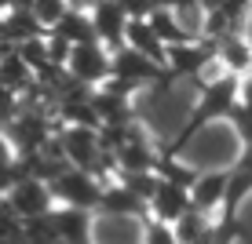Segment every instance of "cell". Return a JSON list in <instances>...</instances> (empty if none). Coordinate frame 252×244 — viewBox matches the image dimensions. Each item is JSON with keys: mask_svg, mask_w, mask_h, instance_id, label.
Returning <instances> with one entry per match:
<instances>
[{"mask_svg": "<svg viewBox=\"0 0 252 244\" xmlns=\"http://www.w3.org/2000/svg\"><path fill=\"white\" fill-rule=\"evenodd\" d=\"M66 15V0H37L33 4V19L40 26H59Z\"/></svg>", "mask_w": 252, "mask_h": 244, "instance_id": "obj_10", "label": "cell"}, {"mask_svg": "<svg viewBox=\"0 0 252 244\" xmlns=\"http://www.w3.org/2000/svg\"><path fill=\"white\" fill-rule=\"evenodd\" d=\"M143 244H179V241H176V230H172L168 222L150 219L143 226Z\"/></svg>", "mask_w": 252, "mask_h": 244, "instance_id": "obj_11", "label": "cell"}, {"mask_svg": "<svg viewBox=\"0 0 252 244\" xmlns=\"http://www.w3.org/2000/svg\"><path fill=\"white\" fill-rule=\"evenodd\" d=\"M66 153L73 157L81 168H88V161L95 153V135L88 132V128H73V132L66 135Z\"/></svg>", "mask_w": 252, "mask_h": 244, "instance_id": "obj_8", "label": "cell"}, {"mask_svg": "<svg viewBox=\"0 0 252 244\" xmlns=\"http://www.w3.org/2000/svg\"><path fill=\"white\" fill-rule=\"evenodd\" d=\"M55 193L63 197L69 208H95L99 197H102V190L88 179V171H66V175L55 182Z\"/></svg>", "mask_w": 252, "mask_h": 244, "instance_id": "obj_3", "label": "cell"}, {"mask_svg": "<svg viewBox=\"0 0 252 244\" xmlns=\"http://www.w3.org/2000/svg\"><path fill=\"white\" fill-rule=\"evenodd\" d=\"M7 208L19 219H40V215H51V190L40 179H19L7 193Z\"/></svg>", "mask_w": 252, "mask_h": 244, "instance_id": "obj_1", "label": "cell"}, {"mask_svg": "<svg viewBox=\"0 0 252 244\" xmlns=\"http://www.w3.org/2000/svg\"><path fill=\"white\" fill-rule=\"evenodd\" d=\"M92 26H95V33H102L106 40H121L128 19H125L117 0H99V4H95V15H92Z\"/></svg>", "mask_w": 252, "mask_h": 244, "instance_id": "obj_6", "label": "cell"}, {"mask_svg": "<svg viewBox=\"0 0 252 244\" xmlns=\"http://www.w3.org/2000/svg\"><path fill=\"white\" fill-rule=\"evenodd\" d=\"M150 200H154V215H158L161 222H168V226L190 212V197L179 186H172V182H161L158 193H154Z\"/></svg>", "mask_w": 252, "mask_h": 244, "instance_id": "obj_4", "label": "cell"}, {"mask_svg": "<svg viewBox=\"0 0 252 244\" xmlns=\"http://www.w3.org/2000/svg\"><path fill=\"white\" fill-rule=\"evenodd\" d=\"M125 40L132 44L135 55H150V58H164V44H161V37L150 29V22H143V19H132L125 26Z\"/></svg>", "mask_w": 252, "mask_h": 244, "instance_id": "obj_5", "label": "cell"}, {"mask_svg": "<svg viewBox=\"0 0 252 244\" xmlns=\"http://www.w3.org/2000/svg\"><path fill=\"white\" fill-rule=\"evenodd\" d=\"M227 62H230V66H249V51L241 48V44H238V48L230 44V48H227Z\"/></svg>", "mask_w": 252, "mask_h": 244, "instance_id": "obj_12", "label": "cell"}, {"mask_svg": "<svg viewBox=\"0 0 252 244\" xmlns=\"http://www.w3.org/2000/svg\"><path fill=\"white\" fill-rule=\"evenodd\" d=\"M66 66L73 69V77H77V81H88V84H95V81H102V77H106L110 69H114V58H110L99 44H77L73 51H69Z\"/></svg>", "mask_w": 252, "mask_h": 244, "instance_id": "obj_2", "label": "cell"}, {"mask_svg": "<svg viewBox=\"0 0 252 244\" xmlns=\"http://www.w3.org/2000/svg\"><path fill=\"white\" fill-rule=\"evenodd\" d=\"M172 230H176V241H179V244H194L197 237H201V230H205V215L190 208L183 219L172 222Z\"/></svg>", "mask_w": 252, "mask_h": 244, "instance_id": "obj_9", "label": "cell"}, {"mask_svg": "<svg viewBox=\"0 0 252 244\" xmlns=\"http://www.w3.org/2000/svg\"><path fill=\"white\" fill-rule=\"evenodd\" d=\"M223 186H227V179H223V175H205V179H197V182H194V190H190V208L205 215L208 208L220 204Z\"/></svg>", "mask_w": 252, "mask_h": 244, "instance_id": "obj_7", "label": "cell"}]
</instances>
